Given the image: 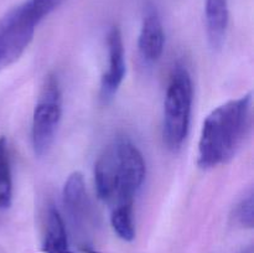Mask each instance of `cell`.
I'll return each mask as SVG.
<instances>
[{"label":"cell","instance_id":"obj_1","mask_svg":"<svg viewBox=\"0 0 254 253\" xmlns=\"http://www.w3.org/2000/svg\"><path fill=\"white\" fill-rule=\"evenodd\" d=\"M252 93L221 104L203 122L198 140L197 164L212 169L230 161L252 129Z\"/></svg>","mask_w":254,"mask_h":253},{"label":"cell","instance_id":"obj_2","mask_svg":"<svg viewBox=\"0 0 254 253\" xmlns=\"http://www.w3.org/2000/svg\"><path fill=\"white\" fill-rule=\"evenodd\" d=\"M146 175L143 154L129 139L119 138L109 144L94 165V184L102 201L133 205Z\"/></svg>","mask_w":254,"mask_h":253},{"label":"cell","instance_id":"obj_3","mask_svg":"<svg viewBox=\"0 0 254 253\" xmlns=\"http://www.w3.org/2000/svg\"><path fill=\"white\" fill-rule=\"evenodd\" d=\"M193 88L191 76L184 64H176L164 102V141L170 150L183 146L189 134L192 111Z\"/></svg>","mask_w":254,"mask_h":253},{"label":"cell","instance_id":"obj_4","mask_svg":"<svg viewBox=\"0 0 254 253\" xmlns=\"http://www.w3.org/2000/svg\"><path fill=\"white\" fill-rule=\"evenodd\" d=\"M40 21L30 0L16 5L0 17V69L14 63L24 54Z\"/></svg>","mask_w":254,"mask_h":253},{"label":"cell","instance_id":"obj_5","mask_svg":"<svg viewBox=\"0 0 254 253\" xmlns=\"http://www.w3.org/2000/svg\"><path fill=\"white\" fill-rule=\"evenodd\" d=\"M62 117V93L59 79L50 74L40 92L31 124L32 148L37 156L49 153Z\"/></svg>","mask_w":254,"mask_h":253},{"label":"cell","instance_id":"obj_6","mask_svg":"<svg viewBox=\"0 0 254 253\" xmlns=\"http://www.w3.org/2000/svg\"><path fill=\"white\" fill-rule=\"evenodd\" d=\"M108 45V68L101 81V99L109 103L118 92L126 76V55L122 31L118 26H112L107 36Z\"/></svg>","mask_w":254,"mask_h":253},{"label":"cell","instance_id":"obj_7","mask_svg":"<svg viewBox=\"0 0 254 253\" xmlns=\"http://www.w3.org/2000/svg\"><path fill=\"white\" fill-rule=\"evenodd\" d=\"M165 45V32L158 10L154 5H146L138 39V49L141 59L153 64L161 57Z\"/></svg>","mask_w":254,"mask_h":253},{"label":"cell","instance_id":"obj_8","mask_svg":"<svg viewBox=\"0 0 254 253\" xmlns=\"http://www.w3.org/2000/svg\"><path fill=\"white\" fill-rule=\"evenodd\" d=\"M64 203L76 222L83 223L91 218V202L87 195L83 175L74 171L67 178L64 186Z\"/></svg>","mask_w":254,"mask_h":253},{"label":"cell","instance_id":"obj_9","mask_svg":"<svg viewBox=\"0 0 254 253\" xmlns=\"http://www.w3.org/2000/svg\"><path fill=\"white\" fill-rule=\"evenodd\" d=\"M206 29L213 49H220L226 39L228 27V0H206Z\"/></svg>","mask_w":254,"mask_h":253},{"label":"cell","instance_id":"obj_10","mask_svg":"<svg viewBox=\"0 0 254 253\" xmlns=\"http://www.w3.org/2000/svg\"><path fill=\"white\" fill-rule=\"evenodd\" d=\"M44 253H71L66 226L56 207H50L46 216Z\"/></svg>","mask_w":254,"mask_h":253},{"label":"cell","instance_id":"obj_11","mask_svg":"<svg viewBox=\"0 0 254 253\" xmlns=\"http://www.w3.org/2000/svg\"><path fill=\"white\" fill-rule=\"evenodd\" d=\"M12 179L6 139L0 136V210L11 205Z\"/></svg>","mask_w":254,"mask_h":253},{"label":"cell","instance_id":"obj_12","mask_svg":"<svg viewBox=\"0 0 254 253\" xmlns=\"http://www.w3.org/2000/svg\"><path fill=\"white\" fill-rule=\"evenodd\" d=\"M111 223L119 238L127 242L133 241L135 237L133 205H117L112 207Z\"/></svg>","mask_w":254,"mask_h":253},{"label":"cell","instance_id":"obj_13","mask_svg":"<svg viewBox=\"0 0 254 253\" xmlns=\"http://www.w3.org/2000/svg\"><path fill=\"white\" fill-rule=\"evenodd\" d=\"M254 200L253 192L250 191L246 196H243L240 202L235 206L232 212V218L235 223L245 228H252L254 221Z\"/></svg>","mask_w":254,"mask_h":253},{"label":"cell","instance_id":"obj_14","mask_svg":"<svg viewBox=\"0 0 254 253\" xmlns=\"http://www.w3.org/2000/svg\"><path fill=\"white\" fill-rule=\"evenodd\" d=\"M67 0H30L40 20L46 17L47 15L51 14L54 10H56L57 7H60Z\"/></svg>","mask_w":254,"mask_h":253},{"label":"cell","instance_id":"obj_15","mask_svg":"<svg viewBox=\"0 0 254 253\" xmlns=\"http://www.w3.org/2000/svg\"><path fill=\"white\" fill-rule=\"evenodd\" d=\"M83 253H98V252L94 250H92V248H87V250L83 251Z\"/></svg>","mask_w":254,"mask_h":253}]
</instances>
